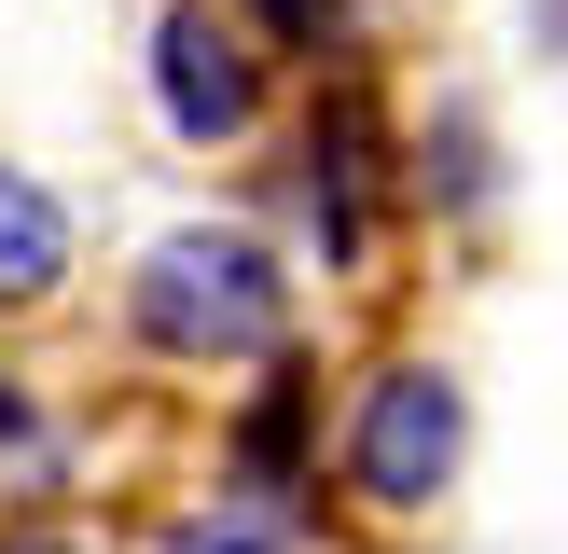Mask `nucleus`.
Returning a JSON list of instances; mask_svg holds the SVG:
<instances>
[{
  "label": "nucleus",
  "mask_w": 568,
  "mask_h": 554,
  "mask_svg": "<svg viewBox=\"0 0 568 554\" xmlns=\"http://www.w3.org/2000/svg\"><path fill=\"white\" fill-rule=\"evenodd\" d=\"M277 332H292V291H277L264 236L181 222V236L139 249V347H166V360H277Z\"/></svg>",
  "instance_id": "nucleus-1"
},
{
  "label": "nucleus",
  "mask_w": 568,
  "mask_h": 554,
  "mask_svg": "<svg viewBox=\"0 0 568 554\" xmlns=\"http://www.w3.org/2000/svg\"><path fill=\"white\" fill-rule=\"evenodd\" d=\"M458 388L430 375V360H388L375 388H361L347 416V499H375V513H430L444 485H458Z\"/></svg>",
  "instance_id": "nucleus-2"
},
{
  "label": "nucleus",
  "mask_w": 568,
  "mask_h": 554,
  "mask_svg": "<svg viewBox=\"0 0 568 554\" xmlns=\"http://www.w3.org/2000/svg\"><path fill=\"white\" fill-rule=\"evenodd\" d=\"M153 83H166V125H181V138H250V125H264V70H250L194 0L153 14Z\"/></svg>",
  "instance_id": "nucleus-3"
},
{
  "label": "nucleus",
  "mask_w": 568,
  "mask_h": 554,
  "mask_svg": "<svg viewBox=\"0 0 568 554\" xmlns=\"http://www.w3.org/2000/svg\"><path fill=\"white\" fill-rule=\"evenodd\" d=\"M305 208H320V249L375 236V125H361V111H320V138H305Z\"/></svg>",
  "instance_id": "nucleus-4"
},
{
  "label": "nucleus",
  "mask_w": 568,
  "mask_h": 554,
  "mask_svg": "<svg viewBox=\"0 0 568 554\" xmlns=\"http://www.w3.org/2000/svg\"><path fill=\"white\" fill-rule=\"evenodd\" d=\"M55 277H70V222H55L42 181H14V166H0V305H42Z\"/></svg>",
  "instance_id": "nucleus-5"
},
{
  "label": "nucleus",
  "mask_w": 568,
  "mask_h": 554,
  "mask_svg": "<svg viewBox=\"0 0 568 554\" xmlns=\"http://www.w3.org/2000/svg\"><path fill=\"white\" fill-rule=\"evenodd\" d=\"M292 443H305V388H292V375H277V388H264V402H250V430H236V458H250V485H292V471H305V458H292Z\"/></svg>",
  "instance_id": "nucleus-6"
},
{
  "label": "nucleus",
  "mask_w": 568,
  "mask_h": 554,
  "mask_svg": "<svg viewBox=\"0 0 568 554\" xmlns=\"http://www.w3.org/2000/svg\"><path fill=\"white\" fill-rule=\"evenodd\" d=\"M166 554H292V541H277V526H181Z\"/></svg>",
  "instance_id": "nucleus-7"
},
{
  "label": "nucleus",
  "mask_w": 568,
  "mask_h": 554,
  "mask_svg": "<svg viewBox=\"0 0 568 554\" xmlns=\"http://www.w3.org/2000/svg\"><path fill=\"white\" fill-rule=\"evenodd\" d=\"M250 14H264L277 42H320V28H333V0H250Z\"/></svg>",
  "instance_id": "nucleus-8"
},
{
  "label": "nucleus",
  "mask_w": 568,
  "mask_h": 554,
  "mask_svg": "<svg viewBox=\"0 0 568 554\" xmlns=\"http://www.w3.org/2000/svg\"><path fill=\"white\" fill-rule=\"evenodd\" d=\"M541 42H555V55H568V0H555V14H541Z\"/></svg>",
  "instance_id": "nucleus-9"
},
{
  "label": "nucleus",
  "mask_w": 568,
  "mask_h": 554,
  "mask_svg": "<svg viewBox=\"0 0 568 554\" xmlns=\"http://www.w3.org/2000/svg\"><path fill=\"white\" fill-rule=\"evenodd\" d=\"M0 554H70V541H0Z\"/></svg>",
  "instance_id": "nucleus-10"
}]
</instances>
